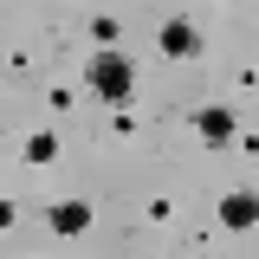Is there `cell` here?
Returning a JSON list of instances; mask_svg holds the SVG:
<instances>
[{
    "instance_id": "cell-1",
    "label": "cell",
    "mask_w": 259,
    "mask_h": 259,
    "mask_svg": "<svg viewBox=\"0 0 259 259\" xmlns=\"http://www.w3.org/2000/svg\"><path fill=\"white\" fill-rule=\"evenodd\" d=\"M84 78H91V91L110 97V104H130V91H136V65H130L123 52H97V59L84 65Z\"/></svg>"
},
{
    "instance_id": "cell-2",
    "label": "cell",
    "mask_w": 259,
    "mask_h": 259,
    "mask_svg": "<svg viewBox=\"0 0 259 259\" xmlns=\"http://www.w3.org/2000/svg\"><path fill=\"white\" fill-rule=\"evenodd\" d=\"M52 227H59L65 240H78V233L91 227V207H84V201H59V207H52Z\"/></svg>"
},
{
    "instance_id": "cell-3",
    "label": "cell",
    "mask_w": 259,
    "mask_h": 259,
    "mask_svg": "<svg viewBox=\"0 0 259 259\" xmlns=\"http://www.w3.org/2000/svg\"><path fill=\"white\" fill-rule=\"evenodd\" d=\"M194 46H201V39H194L188 20H168V26H162V52H168V59H188Z\"/></svg>"
},
{
    "instance_id": "cell-4",
    "label": "cell",
    "mask_w": 259,
    "mask_h": 259,
    "mask_svg": "<svg viewBox=\"0 0 259 259\" xmlns=\"http://www.w3.org/2000/svg\"><path fill=\"white\" fill-rule=\"evenodd\" d=\"M194 130H201L207 143H233V110H201V117H194Z\"/></svg>"
},
{
    "instance_id": "cell-5",
    "label": "cell",
    "mask_w": 259,
    "mask_h": 259,
    "mask_svg": "<svg viewBox=\"0 0 259 259\" xmlns=\"http://www.w3.org/2000/svg\"><path fill=\"white\" fill-rule=\"evenodd\" d=\"M253 214H259L253 194H227V201H221V221L227 227H253Z\"/></svg>"
},
{
    "instance_id": "cell-6",
    "label": "cell",
    "mask_w": 259,
    "mask_h": 259,
    "mask_svg": "<svg viewBox=\"0 0 259 259\" xmlns=\"http://www.w3.org/2000/svg\"><path fill=\"white\" fill-rule=\"evenodd\" d=\"M0 227H13V207H7V201H0Z\"/></svg>"
}]
</instances>
